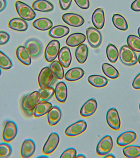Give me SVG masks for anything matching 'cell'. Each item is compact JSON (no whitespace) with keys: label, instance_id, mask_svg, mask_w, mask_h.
I'll use <instances>...</instances> for the list:
<instances>
[{"label":"cell","instance_id":"18","mask_svg":"<svg viewBox=\"0 0 140 158\" xmlns=\"http://www.w3.org/2000/svg\"><path fill=\"white\" fill-rule=\"evenodd\" d=\"M52 107V104L50 102L40 101L33 110V116L35 117H42L47 114Z\"/></svg>","mask_w":140,"mask_h":158},{"label":"cell","instance_id":"38","mask_svg":"<svg viewBox=\"0 0 140 158\" xmlns=\"http://www.w3.org/2000/svg\"><path fill=\"white\" fill-rule=\"evenodd\" d=\"M13 67L12 60L4 53L0 51V68L4 70H9Z\"/></svg>","mask_w":140,"mask_h":158},{"label":"cell","instance_id":"41","mask_svg":"<svg viewBox=\"0 0 140 158\" xmlns=\"http://www.w3.org/2000/svg\"><path fill=\"white\" fill-rule=\"evenodd\" d=\"M10 39V35L8 33L4 31H0V45L6 44Z\"/></svg>","mask_w":140,"mask_h":158},{"label":"cell","instance_id":"43","mask_svg":"<svg viewBox=\"0 0 140 158\" xmlns=\"http://www.w3.org/2000/svg\"><path fill=\"white\" fill-rule=\"evenodd\" d=\"M72 1V0H59L60 7L63 10H66L69 8Z\"/></svg>","mask_w":140,"mask_h":158},{"label":"cell","instance_id":"12","mask_svg":"<svg viewBox=\"0 0 140 158\" xmlns=\"http://www.w3.org/2000/svg\"><path fill=\"white\" fill-rule=\"evenodd\" d=\"M59 134L55 132L50 133L43 148V153L44 155L52 154L56 149L60 142Z\"/></svg>","mask_w":140,"mask_h":158},{"label":"cell","instance_id":"5","mask_svg":"<svg viewBox=\"0 0 140 158\" xmlns=\"http://www.w3.org/2000/svg\"><path fill=\"white\" fill-rule=\"evenodd\" d=\"M15 8L19 17L25 20L31 21L36 16L35 12L33 9L21 1H16Z\"/></svg>","mask_w":140,"mask_h":158},{"label":"cell","instance_id":"17","mask_svg":"<svg viewBox=\"0 0 140 158\" xmlns=\"http://www.w3.org/2000/svg\"><path fill=\"white\" fill-rule=\"evenodd\" d=\"M92 23L96 28L102 29L105 23V15L103 8L96 9L92 15Z\"/></svg>","mask_w":140,"mask_h":158},{"label":"cell","instance_id":"53","mask_svg":"<svg viewBox=\"0 0 140 158\" xmlns=\"http://www.w3.org/2000/svg\"><path fill=\"white\" fill-rule=\"evenodd\" d=\"M139 110H140V102L139 103Z\"/></svg>","mask_w":140,"mask_h":158},{"label":"cell","instance_id":"15","mask_svg":"<svg viewBox=\"0 0 140 158\" xmlns=\"http://www.w3.org/2000/svg\"><path fill=\"white\" fill-rule=\"evenodd\" d=\"M98 106V103L95 99H90L82 106L80 110V114L83 117H91L95 113Z\"/></svg>","mask_w":140,"mask_h":158},{"label":"cell","instance_id":"3","mask_svg":"<svg viewBox=\"0 0 140 158\" xmlns=\"http://www.w3.org/2000/svg\"><path fill=\"white\" fill-rule=\"evenodd\" d=\"M49 67H45L41 69L39 76L38 81L39 86L41 89H45L52 86L56 81Z\"/></svg>","mask_w":140,"mask_h":158},{"label":"cell","instance_id":"39","mask_svg":"<svg viewBox=\"0 0 140 158\" xmlns=\"http://www.w3.org/2000/svg\"><path fill=\"white\" fill-rule=\"evenodd\" d=\"M12 153V147L10 144L6 142L0 143V158L9 157Z\"/></svg>","mask_w":140,"mask_h":158},{"label":"cell","instance_id":"7","mask_svg":"<svg viewBox=\"0 0 140 158\" xmlns=\"http://www.w3.org/2000/svg\"><path fill=\"white\" fill-rule=\"evenodd\" d=\"M114 147L113 139L110 135L103 137L98 142L96 147L97 154L103 156L109 154L112 150Z\"/></svg>","mask_w":140,"mask_h":158},{"label":"cell","instance_id":"4","mask_svg":"<svg viewBox=\"0 0 140 158\" xmlns=\"http://www.w3.org/2000/svg\"><path fill=\"white\" fill-rule=\"evenodd\" d=\"M24 47L33 59L38 58L42 54V43L37 38H30L27 40L25 43Z\"/></svg>","mask_w":140,"mask_h":158},{"label":"cell","instance_id":"13","mask_svg":"<svg viewBox=\"0 0 140 158\" xmlns=\"http://www.w3.org/2000/svg\"><path fill=\"white\" fill-rule=\"evenodd\" d=\"M62 18L63 21L65 23L71 27H81L84 23V19L83 17L76 13H65L63 15Z\"/></svg>","mask_w":140,"mask_h":158},{"label":"cell","instance_id":"48","mask_svg":"<svg viewBox=\"0 0 140 158\" xmlns=\"http://www.w3.org/2000/svg\"><path fill=\"white\" fill-rule=\"evenodd\" d=\"M76 158H86V156L83 154H79L76 155Z\"/></svg>","mask_w":140,"mask_h":158},{"label":"cell","instance_id":"42","mask_svg":"<svg viewBox=\"0 0 140 158\" xmlns=\"http://www.w3.org/2000/svg\"><path fill=\"white\" fill-rule=\"evenodd\" d=\"M76 5L82 9L86 10L90 7L89 0H74Z\"/></svg>","mask_w":140,"mask_h":158},{"label":"cell","instance_id":"29","mask_svg":"<svg viewBox=\"0 0 140 158\" xmlns=\"http://www.w3.org/2000/svg\"><path fill=\"white\" fill-rule=\"evenodd\" d=\"M33 24L34 28L41 31H47L53 27L52 22L49 19L44 17L35 20L33 22Z\"/></svg>","mask_w":140,"mask_h":158},{"label":"cell","instance_id":"21","mask_svg":"<svg viewBox=\"0 0 140 158\" xmlns=\"http://www.w3.org/2000/svg\"><path fill=\"white\" fill-rule=\"evenodd\" d=\"M55 94L56 99L59 102L64 103L67 99L68 89L66 84L63 81L58 83L55 89Z\"/></svg>","mask_w":140,"mask_h":158},{"label":"cell","instance_id":"50","mask_svg":"<svg viewBox=\"0 0 140 158\" xmlns=\"http://www.w3.org/2000/svg\"><path fill=\"white\" fill-rule=\"evenodd\" d=\"M138 33L139 36L140 38V27H139L138 29Z\"/></svg>","mask_w":140,"mask_h":158},{"label":"cell","instance_id":"33","mask_svg":"<svg viewBox=\"0 0 140 158\" xmlns=\"http://www.w3.org/2000/svg\"><path fill=\"white\" fill-rule=\"evenodd\" d=\"M50 70L55 77L58 80H62L64 76L63 67L58 60H54L50 66Z\"/></svg>","mask_w":140,"mask_h":158},{"label":"cell","instance_id":"44","mask_svg":"<svg viewBox=\"0 0 140 158\" xmlns=\"http://www.w3.org/2000/svg\"><path fill=\"white\" fill-rule=\"evenodd\" d=\"M132 85L135 89H140V73L134 79Z\"/></svg>","mask_w":140,"mask_h":158},{"label":"cell","instance_id":"22","mask_svg":"<svg viewBox=\"0 0 140 158\" xmlns=\"http://www.w3.org/2000/svg\"><path fill=\"white\" fill-rule=\"evenodd\" d=\"M69 32V28L66 26H55L49 31V35L55 39H59L66 36L68 34Z\"/></svg>","mask_w":140,"mask_h":158},{"label":"cell","instance_id":"40","mask_svg":"<svg viewBox=\"0 0 140 158\" xmlns=\"http://www.w3.org/2000/svg\"><path fill=\"white\" fill-rule=\"evenodd\" d=\"M77 154V150L75 148H68L61 154L60 158H76Z\"/></svg>","mask_w":140,"mask_h":158},{"label":"cell","instance_id":"32","mask_svg":"<svg viewBox=\"0 0 140 158\" xmlns=\"http://www.w3.org/2000/svg\"><path fill=\"white\" fill-rule=\"evenodd\" d=\"M124 156L126 157L137 158L140 157V146L137 145H127L122 150Z\"/></svg>","mask_w":140,"mask_h":158},{"label":"cell","instance_id":"6","mask_svg":"<svg viewBox=\"0 0 140 158\" xmlns=\"http://www.w3.org/2000/svg\"><path fill=\"white\" fill-rule=\"evenodd\" d=\"M86 34L88 44L91 48H97L100 46L103 37L101 33L98 29L89 27L86 30Z\"/></svg>","mask_w":140,"mask_h":158},{"label":"cell","instance_id":"35","mask_svg":"<svg viewBox=\"0 0 140 158\" xmlns=\"http://www.w3.org/2000/svg\"><path fill=\"white\" fill-rule=\"evenodd\" d=\"M106 54L107 57L109 61L112 63H115L119 58V53L116 46L110 43L107 47Z\"/></svg>","mask_w":140,"mask_h":158},{"label":"cell","instance_id":"1","mask_svg":"<svg viewBox=\"0 0 140 158\" xmlns=\"http://www.w3.org/2000/svg\"><path fill=\"white\" fill-rule=\"evenodd\" d=\"M40 101L39 91H34L25 95L22 99L21 107L23 113L28 117L33 116V110Z\"/></svg>","mask_w":140,"mask_h":158},{"label":"cell","instance_id":"19","mask_svg":"<svg viewBox=\"0 0 140 158\" xmlns=\"http://www.w3.org/2000/svg\"><path fill=\"white\" fill-rule=\"evenodd\" d=\"M61 109L57 106H52L47 113L48 123L50 126H55L61 120Z\"/></svg>","mask_w":140,"mask_h":158},{"label":"cell","instance_id":"23","mask_svg":"<svg viewBox=\"0 0 140 158\" xmlns=\"http://www.w3.org/2000/svg\"><path fill=\"white\" fill-rule=\"evenodd\" d=\"M16 56L18 60L24 65H29L31 64V57L24 46H20L17 48Z\"/></svg>","mask_w":140,"mask_h":158},{"label":"cell","instance_id":"26","mask_svg":"<svg viewBox=\"0 0 140 158\" xmlns=\"http://www.w3.org/2000/svg\"><path fill=\"white\" fill-rule=\"evenodd\" d=\"M84 75V71L79 67L72 68L70 69L65 74V79L67 81H74L82 78Z\"/></svg>","mask_w":140,"mask_h":158},{"label":"cell","instance_id":"52","mask_svg":"<svg viewBox=\"0 0 140 158\" xmlns=\"http://www.w3.org/2000/svg\"><path fill=\"white\" fill-rule=\"evenodd\" d=\"M1 73H2V71H1V69H0V76L1 75Z\"/></svg>","mask_w":140,"mask_h":158},{"label":"cell","instance_id":"20","mask_svg":"<svg viewBox=\"0 0 140 158\" xmlns=\"http://www.w3.org/2000/svg\"><path fill=\"white\" fill-rule=\"evenodd\" d=\"M58 58L64 67L68 68L72 61V55L69 48L66 46L61 48L59 52Z\"/></svg>","mask_w":140,"mask_h":158},{"label":"cell","instance_id":"47","mask_svg":"<svg viewBox=\"0 0 140 158\" xmlns=\"http://www.w3.org/2000/svg\"><path fill=\"white\" fill-rule=\"evenodd\" d=\"M104 158H115V156L112 154H108L104 157Z\"/></svg>","mask_w":140,"mask_h":158},{"label":"cell","instance_id":"24","mask_svg":"<svg viewBox=\"0 0 140 158\" xmlns=\"http://www.w3.org/2000/svg\"><path fill=\"white\" fill-rule=\"evenodd\" d=\"M86 39V36L83 33H74L68 37L66 43L68 46L76 47L82 44Z\"/></svg>","mask_w":140,"mask_h":158},{"label":"cell","instance_id":"11","mask_svg":"<svg viewBox=\"0 0 140 158\" xmlns=\"http://www.w3.org/2000/svg\"><path fill=\"white\" fill-rule=\"evenodd\" d=\"M18 133V128L14 122L8 121L4 128L2 137L4 141L9 143L13 140L17 136Z\"/></svg>","mask_w":140,"mask_h":158},{"label":"cell","instance_id":"8","mask_svg":"<svg viewBox=\"0 0 140 158\" xmlns=\"http://www.w3.org/2000/svg\"><path fill=\"white\" fill-rule=\"evenodd\" d=\"M60 44L59 41L54 40L49 43L45 48L44 56L48 62H52L57 57L60 51Z\"/></svg>","mask_w":140,"mask_h":158},{"label":"cell","instance_id":"51","mask_svg":"<svg viewBox=\"0 0 140 158\" xmlns=\"http://www.w3.org/2000/svg\"><path fill=\"white\" fill-rule=\"evenodd\" d=\"M138 63H139V64H140V54L139 55V56H138Z\"/></svg>","mask_w":140,"mask_h":158},{"label":"cell","instance_id":"30","mask_svg":"<svg viewBox=\"0 0 140 158\" xmlns=\"http://www.w3.org/2000/svg\"><path fill=\"white\" fill-rule=\"evenodd\" d=\"M88 49L85 44H81L76 49L75 56L77 61L80 64H83L88 58Z\"/></svg>","mask_w":140,"mask_h":158},{"label":"cell","instance_id":"28","mask_svg":"<svg viewBox=\"0 0 140 158\" xmlns=\"http://www.w3.org/2000/svg\"><path fill=\"white\" fill-rule=\"evenodd\" d=\"M88 82L94 87L103 88L106 86L109 80L106 77L101 75H91L88 77Z\"/></svg>","mask_w":140,"mask_h":158},{"label":"cell","instance_id":"16","mask_svg":"<svg viewBox=\"0 0 140 158\" xmlns=\"http://www.w3.org/2000/svg\"><path fill=\"white\" fill-rule=\"evenodd\" d=\"M35 150L36 144L34 141L30 139H26L21 147V156L23 158H30L34 154Z\"/></svg>","mask_w":140,"mask_h":158},{"label":"cell","instance_id":"2","mask_svg":"<svg viewBox=\"0 0 140 158\" xmlns=\"http://www.w3.org/2000/svg\"><path fill=\"white\" fill-rule=\"evenodd\" d=\"M119 56L121 62L127 66L135 65L138 62L136 53L128 45H124L121 47Z\"/></svg>","mask_w":140,"mask_h":158},{"label":"cell","instance_id":"45","mask_svg":"<svg viewBox=\"0 0 140 158\" xmlns=\"http://www.w3.org/2000/svg\"><path fill=\"white\" fill-rule=\"evenodd\" d=\"M131 8L132 10L140 12V0H135L131 3Z\"/></svg>","mask_w":140,"mask_h":158},{"label":"cell","instance_id":"34","mask_svg":"<svg viewBox=\"0 0 140 158\" xmlns=\"http://www.w3.org/2000/svg\"><path fill=\"white\" fill-rule=\"evenodd\" d=\"M102 70L106 76L111 79H115L119 77V72L116 68L108 63H104L102 65Z\"/></svg>","mask_w":140,"mask_h":158},{"label":"cell","instance_id":"9","mask_svg":"<svg viewBox=\"0 0 140 158\" xmlns=\"http://www.w3.org/2000/svg\"><path fill=\"white\" fill-rule=\"evenodd\" d=\"M87 124L84 120H80L68 126L65 130V133L67 136L73 137L82 134L87 130Z\"/></svg>","mask_w":140,"mask_h":158},{"label":"cell","instance_id":"37","mask_svg":"<svg viewBox=\"0 0 140 158\" xmlns=\"http://www.w3.org/2000/svg\"><path fill=\"white\" fill-rule=\"evenodd\" d=\"M39 93L40 101H49L53 97L55 94V89L50 87L39 90Z\"/></svg>","mask_w":140,"mask_h":158},{"label":"cell","instance_id":"27","mask_svg":"<svg viewBox=\"0 0 140 158\" xmlns=\"http://www.w3.org/2000/svg\"><path fill=\"white\" fill-rule=\"evenodd\" d=\"M8 27L13 30L22 32L28 29V24L22 18H14L12 19L9 21Z\"/></svg>","mask_w":140,"mask_h":158},{"label":"cell","instance_id":"10","mask_svg":"<svg viewBox=\"0 0 140 158\" xmlns=\"http://www.w3.org/2000/svg\"><path fill=\"white\" fill-rule=\"evenodd\" d=\"M106 120L108 126L112 129L119 131L121 127V120L119 112L115 107L109 109L107 112Z\"/></svg>","mask_w":140,"mask_h":158},{"label":"cell","instance_id":"46","mask_svg":"<svg viewBox=\"0 0 140 158\" xmlns=\"http://www.w3.org/2000/svg\"><path fill=\"white\" fill-rule=\"evenodd\" d=\"M7 7L6 0H0V12L4 10Z\"/></svg>","mask_w":140,"mask_h":158},{"label":"cell","instance_id":"31","mask_svg":"<svg viewBox=\"0 0 140 158\" xmlns=\"http://www.w3.org/2000/svg\"><path fill=\"white\" fill-rule=\"evenodd\" d=\"M112 22L114 26L120 30L125 31L128 28V24L126 19L121 15L115 14L113 16Z\"/></svg>","mask_w":140,"mask_h":158},{"label":"cell","instance_id":"49","mask_svg":"<svg viewBox=\"0 0 140 158\" xmlns=\"http://www.w3.org/2000/svg\"><path fill=\"white\" fill-rule=\"evenodd\" d=\"M38 158H49V156H48L46 155H44V156H41L38 157Z\"/></svg>","mask_w":140,"mask_h":158},{"label":"cell","instance_id":"25","mask_svg":"<svg viewBox=\"0 0 140 158\" xmlns=\"http://www.w3.org/2000/svg\"><path fill=\"white\" fill-rule=\"evenodd\" d=\"M32 7L35 10L41 12H49L54 9L53 5L47 0H36L33 2Z\"/></svg>","mask_w":140,"mask_h":158},{"label":"cell","instance_id":"36","mask_svg":"<svg viewBox=\"0 0 140 158\" xmlns=\"http://www.w3.org/2000/svg\"><path fill=\"white\" fill-rule=\"evenodd\" d=\"M126 42L128 46L134 52H140V38L134 35L128 36Z\"/></svg>","mask_w":140,"mask_h":158},{"label":"cell","instance_id":"14","mask_svg":"<svg viewBox=\"0 0 140 158\" xmlns=\"http://www.w3.org/2000/svg\"><path fill=\"white\" fill-rule=\"evenodd\" d=\"M137 138V135L134 132L127 131L121 133L118 137L116 143L119 146L125 147L134 143Z\"/></svg>","mask_w":140,"mask_h":158}]
</instances>
